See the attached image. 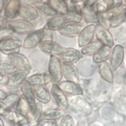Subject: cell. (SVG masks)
Listing matches in <instances>:
<instances>
[{
  "label": "cell",
  "instance_id": "42",
  "mask_svg": "<svg viewBox=\"0 0 126 126\" xmlns=\"http://www.w3.org/2000/svg\"><path fill=\"white\" fill-rule=\"evenodd\" d=\"M10 126H23V125H21V124H11Z\"/></svg>",
  "mask_w": 126,
  "mask_h": 126
},
{
  "label": "cell",
  "instance_id": "44",
  "mask_svg": "<svg viewBox=\"0 0 126 126\" xmlns=\"http://www.w3.org/2000/svg\"><path fill=\"white\" fill-rule=\"evenodd\" d=\"M125 3H126V0H125Z\"/></svg>",
  "mask_w": 126,
  "mask_h": 126
},
{
  "label": "cell",
  "instance_id": "28",
  "mask_svg": "<svg viewBox=\"0 0 126 126\" xmlns=\"http://www.w3.org/2000/svg\"><path fill=\"white\" fill-rule=\"evenodd\" d=\"M30 110H31L30 103L28 102V100L24 96H21L19 99V101H18V103H17V105H16V107H15V111L17 113H19L21 116L26 118L27 115L30 112Z\"/></svg>",
  "mask_w": 126,
  "mask_h": 126
},
{
  "label": "cell",
  "instance_id": "14",
  "mask_svg": "<svg viewBox=\"0 0 126 126\" xmlns=\"http://www.w3.org/2000/svg\"><path fill=\"white\" fill-rule=\"evenodd\" d=\"M23 47V43L18 38H9L0 41V51L4 55H9L11 52L17 51L20 47Z\"/></svg>",
  "mask_w": 126,
  "mask_h": 126
},
{
  "label": "cell",
  "instance_id": "21",
  "mask_svg": "<svg viewBox=\"0 0 126 126\" xmlns=\"http://www.w3.org/2000/svg\"><path fill=\"white\" fill-rule=\"evenodd\" d=\"M66 115V111L61 108H48L46 110H43L41 112L40 120H51L56 121L61 118H63Z\"/></svg>",
  "mask_w": 126,
  "mask_h": 126
},
{
  "label": "cell",
  "instance_id": "10",
  "mask_svg": "<svg viewBox=\"0 0 126 126\" xmlns=\"http://www.w3.org/2000/svg\"><path fill=\"white\" fill-rule=\"evenodd\" d=\"M96 33V25L95 24H89L85 26L82 30V32L78 36V46L83 48L84 47L88 46L93 41V38Z\"/></svg>",
  "mask_w": 126,
  "mask_h": 126
},
{
  "label": "cell",
  "instance_id": "18",
  "mask_svg": "<svg viewBox=\"0 0 126 126\" xmlns=\"http://www.w3.org/2000/svg\"><path fill=\"white\" fill-rule=\"evenodd\" d=\"M98 73L102 80L109 84H113L114 82V72L108 62H104L98 65Z\"/></svg>",
  "mask_w": 126,
  "mask_h": 126
},
{
  "label": "cell",
  "instance_id": "41",
  "mask_svg": "<svg viewBox=\"0 0 126 126\" xmlns=\"http://www.w3.org/2000/svg\"><path fill=\"white\" fill-rule=\"evenodd\" d=\"M0 126H4V122H3V120H2V117L0 118Z\"/></svg>",
  "mask_w": 126,
  "mask_h": 126
},
{
  "label": "cell",
  "instance_id": "4",
  "mask_svg": "<svg viewBox=\"0 0 126 126\" xmlns=\"http://www.w3.org/2000/svg\"><path fill=\"white\" fill-rule=\"evenodd\" d=\"M110 16V27L117 28L126 20V3L125 1L118 7L107 11Z\"/></svg>",
  "mask_w": 126,
  "mask_h": 126
},
{
  "label": "cell",
  "instance_id": "6",
  "mask_svg": "<svg viewBox=\"0 0 126 126\" xmlns=\"http://www.w3.org/2000/svg\"><path fill=\"white\" fill-rule=\"evenodd\" d=\"M38 47L43 52H45L47 55H49V57L50 56L60 57L67 50V47H63L52 40H44L43 43L38 46Z\"/></svg>",
  "mask_w": 126,
  "mask_h": 126
},
{
  "label": "cell",
  "instance_id": "43",
  "mask_svg": "<svg viewBox=\"0 0 126 126\" xmlns=\"http://www.w3.org/2000/svg\"><path fill=\"white\" fill-rule=\"evenodd\" d=\"M36 126H40V125H39V124H37V125H36Z\"/></svg>",
  "mask_w": 126,
  "mask_h": 126
},
{
  "label": "cell",
  "instance_id": "27",
  "mask_svg": "<svg viewBox=\"0 0 126 126\" xmlns=\"http://www.w3.org/2000/svg\"><path fill=\"white\" fill-rule=\"evenodd\" d=\"M47 2L50 5V7L58 13V15L66 16L69 13V7L67 1H64V0H48Z\"/></svg>",
  "mask_w": 126,
  "mask_h": 126
},
{
  "label": "cell",
  "instance_id": "36",
  "mask_svg": "<svg viewBox=\"0 0 126 126\" xmlns=\"http://www.w3.org/2000/svg\"><path fill=\"white\" fill-rule=\"evenodd\" d=\"M60 126H75V121L70 114H66L64 117L62 118Z\"/></svg>",
  "mask_w": 126,
  "mask_h": 126
},
{
  "label": "cell",
  "instance_id": "8",
  "mask_svg": "<svg viewBox=\"0 0 126 126\" xmlns=\"http://www.w3.org/2000/svg\"><path fill=\"white\" fill-rule=\"evenodd\" d=\"M50 95H51L52 100H54L55 103L57 104L58 108H61L63 110H65V111L69 108V105H70L69 98H68V96L66 95V94L58 87L57 84H55V85L51 87Z\"/></svg>",
  "mask_w": 126,
  "mask_h": 126
},
{
  "label": "cell",
  "instance_id": "31",
  "mask_svg": "<svg viewBox=\"0 0 126 126\" xmlns=\"http://www.w3.org/2000/svg\"><path fill=\"white\" fill-rule=\"evenodd\" d=\"M35 7H36V9L38 10V11H40V12H43L44 14L49 16V18L50 17H55V16L58 15V13L50 7V5L48 4L47 1L39 2L38 4H35Z\"/></svg>",
  "mask_w": 126,
  "mask_h": 126
},
{
  "label": "cell",
  "instance_id": "15",
  "mask_svg": "<svg viewBox=\"0 0 126 126\" xmlns=\"http://www.w3.org/2000/svg\"><path fill=\"white\" fill-rule=\"evenodd\" d=\"M109 61V64L113 71L120 68L124 61V47L121 45H116L112 48V54Z\"/></svg>",
  "mask_w": 126,
  "mask_h": 126
},
{
  "label": "cell",
  "instance_id": "37",
  "mask_svg": "<svg viewBox=\"0 0 126 126\" xmlns=\"http://www.w3.org/2000/svg\"><path fill=\"white\" fill-rule=\"evenodd\" d=\"M10 112H11V109L3 102L0 101V117H6Z\"/></svg>",
  "mask_w": 126,
  "mask_h": 126
},
{
  "label": "cell",
  "instance_id": "26",
  "mask_svg": "<svg viewBox=\"0 0 126 126\" xmlns=\"http://www.w3.org/2000/svg\"><path fill=\"white\" fill-rule=\"evenodd\" d=\"M34 93H35V98L36 101L40 104H47L50 101V91H48L46 86H38L33 87Z\"/></svg>",
  "mask_w": 126,
  "mask_h": 126
},
{
  "label": "cell",
  "instance_id": "13",
  "mask_svg": "<svg viewBox=\"0 0 126 126\" xmlns=\"http://www.w3.org/2000/svg\"><path fill=\"white\" fill-rule=\"evenodd\" d=\"M18 16L21 19L27 20V21L35 20L38 17V10L36 9V7L34 5H30V4H28V2L22 1Z\"/></svg>",
  "mask_w": 126,
  "mask_h": 126
},
{
  "label": "cell",
  "instance_id": "32",
  "mask_svg": "<svg viewBox=\"0 0 126 126\" xmlns=\"http://www.w3.org/2000/svg\"><path fill=\"white\" fill-rule=\"evenodd\" d=\"M16 72H18L10 63H4L1 62L0 64V75H6V76H12L15 74Z\"/></svg>",
  "mask_w": 126,
  "mask_h": 126
},
{
  "label": "cell",
  "instance_id": "16",
  "mask_svg": "<svg viewBox=\"0 0 126 126\" xmlns=\"http://www.w3.org/2000/svg\"><path fill=\"white\" fill-rule=\"evenodd\" d=\"M85 28L83 23H73V22H67L60 30L59 33L64 35L66 37H75L79 36L82 30Z\"/></svg>",
  "mask_w": 126,
  "mask_h": 126
},
{
  "label": "cell",
  "instance_id": "34",
  "mask_svg": "<svg viewBox=\"0 0 126 126\" xmlns=\"http://www.w3.org/2000/svg\"><path fill=\"white\" fill-rule=\"evenodd\" d=\"M66 18L68 22L73 23H82L83 15L81 12H74V11H69V13L66 15Z\"/></svg>",
  "mask_w": 126,
  "mask_h": 126
},
{
  "label": "cell",
  "instance_id": "3",
  "mask_svg": "<svg viewBox=\"0 0 126 126\" xmlns=\"http://www.w3.org/2000/svg\"><path fill=\"white\" fill-rule=\"evenodd\" d=\"M69 102L79 113H81L84 116H89L93 112V106L91 102L88 101L83 95L70 97Z\"/></svg>",
  "mask_w": 126,
  "mask_h": 126
},
{
  "label": "cell",
  "instance_id": "20",
  "mask_svg": "<svg viewBox=\"0 0 126 126\" xmlns=\"http://www.w3.org/2000/svg\"><path fill=\"white\" fill-rule=\"evenodd\" d=\"M29 75V72L26 71H18L16 72L15 74H13L12 76H10L9 79V83H8V88H18V87H21L22 84L27 80Z\"/></svg>",
  "mask_w": 126,
  "mask_h": 126
},
{
  "label": "cell",
  "instance_id": "24",
  "mask_svg": "<svg viewBox=\"0 0 126 126\" xmlns=\"http://www.w3.org/2000/svg\"><path fill=\"white\" fill-rule=\"evenodd\" d=\"M20 91L22 93V96H24L28 102L30 103L31 107H33L36 105V98H35V93H34V88L30 85V84L25 81L21 87H20Z\"/></svg>",
  "mask_w": 126,
  "mask_h": 126
},
{
  "label": "cell",
  "instance_id": "5",
  "mask_svg": "<svg viewBox=\"0 0 126 126\" xmlns=\"http://www.w3.org/2000/svg\"><path fill=\"white\" fill-rule=\"evenodd\" d=\"M7 26L11 28L15 33H28V32H33L34 28V24L31 23L30 21H27V20L21 19V18H15L13 20H10L7 23Z\"/></svg>",
  "mask_w": 126,
  "mask_h": 126
},
{
  "label": "cell",
  "instance_id": "25",
  "mask_svg": "<svg viewBox=\"0 0 126 126\" xmlns=\"http://www.w3.org/2000/svg\"><path fill=\"white\" fill-rule=\"evenodd\" d=\"M111 54H112V48L109 47L103 46V47L96 52V54L93 56L92 61L95 63V64L99 65V64H101V63L107 62L108 60H110Z\"/></svg>",
  "mask_w": 126,
  "mask_h": 126
},
{
  "label": "cell",
  "instance_id": "9",
  "mask_svg": "<svg viewBox=\"0 0 126 126\" xmlns=\"http://www.w3.org/2000/svg\"><path fill=\"white\" fill-rule=\"evenodd\" d=\"M95 36L97 37V40H99L103 46L109 47L111 48H113L115 47V45H114V36L112 35V33L109 31V29H106L100 24L96 25Z\"/></svg>",
  "mask_w": 126,
  "mask_h": 126
},
{
  "label": "cell",
  "instance_id": "40",
  "mask_svg": "<svg viewBox=\"0 0 126 126\" xmlns=\"http://www.w3.org/2000/svg\"><path fill=\"white\" fill-rule=\"evenodd\" d=\"M7 96H8L7 92H6V91H5L3 88L0 89V101H3V100H5Z\"/></svg>",
  "mask_w": 126,
  "mask_h": 126
},
{
  "label": "cell",
  "instance_id": "22",
  "mask_svg": "<svg viewBox=\"0 0 126 126\" xmlns=\"http://www.w3.org/2000/svg\"><path fill=\"white\" fill-rule=\"evenodd\" d=\"M67 22H68V20H67L66 16L57 15L55 17H50L47 21V23H46L44 28L46 30H49V31H54V30H58L59 31Z\"/></svg>",
  "mask_w": 126,
  "mask_h": 126
},
{
  "label": "cell",
  "instance_id": "7",
  "mask_svg": "<svg viewBox=\"0 0 126 126\" xmlns=\"http://www.w3.org/2000/svg\"><path fill=\"white\" fill-rule=\"evenodd\" d=\"M45 35H46L45 28L37 29L33 31V32L29 33L23 40V47L30 49V48H34L38 47L45 40Z\"/></svg>",
  "mask_w": 126,
  "mask_h": 126
},
{
  "label": "cell",
  "instance_id": "35",
  "mask_svg": "<svg viewBox=\"0 0 126 126\" xmlns=\"http://www.w3.org/2000/svg\"><path fill=\"white\" fill-rule=\"evenodd\" d=\"M13 33H15V32L10 27H8V26L4 27V28H1V30H0V41L11 38Z\"/></svg>",
  "mask_w": 126,
  "mask_h": 126
},
{
  "label": "cell",
  "instance_id": "17",
  "mask_svg": "<svg viewBox=\"0 0 126 126\" xmlns=\"http://www.w3.org/2000/svg\"><path fill=\"white\" fill-rule=\"evenodd\" d=\"M83 57L82 52L76 48H72L69 47L67 48V50L64 52L63 55H61L59 58L61 59V61L63 62V64H72L74 65L76 63H78L81 58Z\"/></svg>",
  "mask_w": 126,
  "mask_h": 126
},
{
  "label": "cell",
  "instance_id": "33",
  "mask_svg": "<svg viewBox=\"0 0 126 126\" xmlns=\"http://www.w3.org/2000/svg\"><path fill=\"white\" fill-rule=\"evenodd\" d=\"M20 97L21 96H20L19 94H17V93H10V94H8V96L6 97V99L1 101V102H3L5 105H7L10 109H12V107L14 106V105H17Z\"/></svg>",
  "mask_w": 126,
  "mask_h": 126
},
{
  "label": "cell",
  "instance_id": "30",
  "mask_svg": "<svg viewBox=\"0 0 126 126\" xmlns=\"http://www.w3.org/2000/svg\"><path fill=\"white\" fill-rule=\"evenodd\" d=\"M26 81L32 87L46 86V74H34L32 76H28Z\"/></svg>",
  "mask_w": 126,
  "mask_h": 126
},
{
  "label": "cell",
  "instance_id": "19",
  "mask_svg": "<svg viewBox=\"0 0 126 126\" xmlns=\"http://www.w3.org/2000/svg\"><path fill=\"white\" fill-rule=\"evenodd\" d=\"M82 15L84 21L87 22L89 24H95L97 25L99 23V19H98V12L96 9V5L93 7H86L84 6L82 9Z\"/></svg>",
  "mask_w": 126,
  "mask_h": 126
},
{
  "label": "cell",
  "instance_id": "29",
  "mask_svg": "<svg viewBox=\"0 0 126 126\" xmlns=\"http://www.w3.org/2000/svg\"><path fill=\"white\" fill-rule=\"evenodd\" d=\"M102 47H103V45L99 40H95V41H92L88 46L84 47L83 48H81V52L83 56H92L93 57Z\"/></svg>",
  "mask_w": 126,
  "mask_h": 126
},
{
  "label": "cell",
  "instance_id": "2",
  "mask_svg": "<svg viewBox=\"0 0 126 126\" xmlns=\"http://www.w3.org/2000/svg\"><path fill=\"white\" fill-rule=\"evenodd\" d=\"M48 75L55 84H60L63 79V62L59 57L50 56L48 60Z\"/></svg>",
  "mask_w": 126,
  "mask_h": 126
},
{
  "label": "cell",
  "instance_id": "23",
  "mask_svg": "<svg viewBox=\"0 0 126 126\" xmlns=\"http://www.w3.org/2000/svg\"><path fill=\"white\" fill-rule=\"evenodd\" d=\"M63 76L66 81L79 83V74L77 68L72 64H63Z\"/></svg>",
  "mask_w": 126,
  "mask_h": 126
},
{
  "label": "cell",
  "instance_id": "38",
  "mask_svg": "<svg viewBox=\"0 0 126 126\" xmlns=\"http://www.w3.org/2000/svg\"><path fill=\"white\" fill-rule=\"evenodd\" d=\"M9 76L6 75H0V85H1V88L3 87H7L8 86V83H9Z\"/></svg>",
  "mask_w": 126,
  "mask_h": 126
},
{
  "label": "cell",
  "instance_id": "1",
  "mask_svg": "<svg viewBox=\"0 0 126 126\" xmlns=\"http://www.w3.org/2000/svg\"><path fill=\"white\" fill-rule=\"evenodd\" d=\"M7 58H8L9 63L17 71H26V72L30 73L31 69H32L28 58H26V56L22 55L21 52H19V51L11 52V54L7 55Z\"/></svg>",
  "mask_w": 126,
  "mask_h": 126
},
{
  "label": "cell",
  "instance_id": "12",
  "mask_svg": "<svg viewBox=\"0 0 126 126\" xmlns=\"http://www.w3.org/2000/svg\"><path fill=\"white\" fill-rule=\"evenodd\" d=\"M21 3L22 1H20V0H9V1H7L5 9L3 11V16L7 21L15 19V17L19 14Z\"/></svg>",
  "mask_w": 126,
  "mask_h": 126
},
{
  "label": "cell",
  "instance_id": "39",
  "mask_svg": "<svg viewBox=\"0 0 126 126\" xmlns=\"http://www.w3.org/2000/svg\"><path fill=\"white\" fill-rule=\"evenodd\" d=\"M39 125L40 126H58L56 121H51V120H40Z\"/></svg>",
  "mask_w": 126,
  "mask_h": 126
},
{
  "label": "cell",
  "instance_id": "11",
  "mask_svg": "<svg viewBox=\"0 0 126 126\" xmlns=\"http://www.w3.org/2000/svg\"><path fill=\"white\" fill-rule=\"evenodd\" d=\"M58 87L67 96H70V97L83 95V89L79 85V83L70 82V81H62L60 84H58Z\"/></svg>",
  "mask_w": 126,
  "mask_h": 126
}]
</instances>
